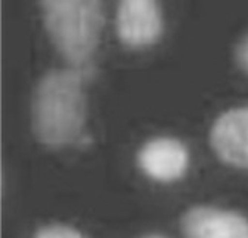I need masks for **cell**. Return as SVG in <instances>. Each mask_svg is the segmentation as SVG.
Returning <instances> with one entry per match:
<instances>
[{
    "label": "cell",
    "instance_id": "cell-1",
    "mask_svg": "<svg viewBox=\"0 0 248 238\" xmlns=\"http://www.w3.org/2000/svg\"><path fill=\"white\" fill-rule=\"evenodd\" d=\"M79 70L54 69L45 73L33 94L31 121L36 139L48 147L60 149L85 140L86 98Z\"/></svg>",
    "mask_w": 248,
    "mask_h": 238
},
{
    "label": "cell",
    "instance_id": "cell-2",
    "mask_svg": "<svg viewBox=\"0 0 248 238\" xmlns=\"http://www.w3.org/2000/svg\"><path fill=\"white\" fill-rule=\"evenodd\" d=\"M51 42L69 67L86 79L94 72V57L104 27L101 0H39Z\"/></svg>",
    "mask_w": 248,
    "mask_h": 238
},
{
    "label": "cell",
    "instance_id": "cell-3",
    "mask_svg": "<svg viewBox=\"0 0 248 238\" xmlns=\"http://www.w3.org/2000/svg\"><path fill=\"white\" fill-rule=\"evenodd\" d=\"M164 30L157 0H121L116 14V33L129 48H146L159 40Z\"/></svg>",
    "mask_w": 248,
    "mask_h": 238
},
{
    "label": "cell",
    "instance_id": "cell-4",
    "mask_svg": "<svg viewBox=\"0 0 248 238\" xmlns=\"http://www.w3.org/2000/svg\"><path fill=\"white\" fill-rule=\"evenodd\" d=\"M137 161L146 176L167 183L180 179L186 173L189 152L177 139L156 137L141 146Z\"/></svg>",
    "mask_w": 248,
    "mask_h": 238
},
{
    "label": "cell",
    "instance_id": "cell-5",
    "mask_svg": "<svg viewBox=\"0 0 248 238\" xmlns=\"http://www.w3.org/2000/svg\"><path fill=\"white\" fill-rule=\"evenodd\" d=\"M186 238H248V219L242 214L210 206L187 210L182 221Z\"/></svg>",
    "mask_w": 248,
    "mask_h": 238
},
{
    "label": "cell",
    "instance_id": "cell-6",
    "mask_svg": "<svg viewBox=\"0 0 248 238\" xmlns=\"http://www.w3.org/2000/svg\"><path fill=\"white\" fill-rule=\"evenodd\" d=\"M211 144L224 162L248 168V106L231 109L217 118L211 128Z\"/></svg>",
    "mask_w": 248,
    "mask_h": 238
},
{
    "label": "cell",
    "instance_id": "cell-7",
    "mask_svg": "<svg viewBox=\"0 0 248 238\" xmlns=\"http://www.w3.org/2000/svg\"><path fill=\"white\" fill-rule=\"evenodd\" d=\"M33 238H83L76 229L65 225H49L39 229Z\"/></svg>",
    "mask_w": 248,
    "mask_h": 238
},
{
    "label": "cell",
    "instance_id": "cell-8",
    "mask_svg": "<svg viewBox=\"0 0 248 238\" xmlns=\"http://www.w3.org/2000/svg\"><path fill=\"white\" fill-rule=\"evenodd\" d=\"M235 58H236L238 66H239L245 73H248V34H247L245 37H242L241 42L236 45Z\"/></svg>",
    "mask_w": 248,
    "mask_h": 238
},
{
    "label": "cell",
    "instance_id": "cell-9",
    "mask_svg": "<svg viewBox=\"0 0 248 238\" xmlns=\"http://www.w3.org/2000/svg\"><path fill=\"white\" fill-rule=\"evenodd\" d=\"M144 238H167V237H164V235H161V234H152V235H147V237H144Z\"/></svg>",
    "mask_w": 248,
    "mask_h": 238
}]
</instances>
